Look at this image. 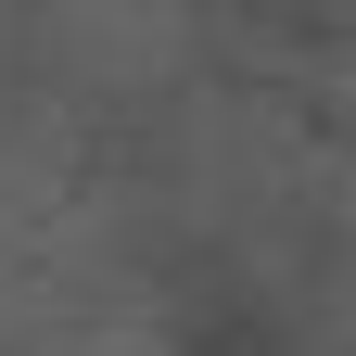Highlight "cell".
I'll use <instances>...</instances> for the list:
<instances>
[{
	"instance_id": "obj_1",
	"label": "cell",
	"mask_w": 356,
	"mask_h": 356,
	"mask_svg": "<svg viewBox=\"0 0 356 356\" xmlns=\"http://www.w3.org/2000/svg\"><path fill=\"white\" fill-rule=\"evenodd\" d=\"M38 38H64L51 64L76 89H153V76H178V38H191V26H178V13H51Z\"/></svg>"
},
{
	"instance_id": "obj_2",
	"label": "cell",
	"mask_w": 356,
	"mask_h": 356,
	"mask_svg": "<svg viewBox=\"0 0 356 356\" xmlns=\"http://www.w3.org/2000/svg\"><path fill=\"white\" fill-rule=\"evenodd\" d=\"M305 356H356V280L331 293V318H318V331H305Z\"/></svg>"
}]
</instances>
